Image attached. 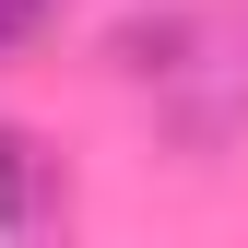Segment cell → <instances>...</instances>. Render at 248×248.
Returning a JSON list of instances; mask_svg holds the SVG:
<instances>
[{"label":"cell","instance_id":"cell-1","mask_svg":"<svg viewBox=\"0 0 248 248\" xmlns=\"http://www.w3.org/2000/svg\"><path fill=\"white\" fill-rule=\"evenodd\" d=\"M47 213V142L0 130V225H36Z\"/></svg>","mask_w":248,"mask_h":248},{"label":"cell","instance_id":"cell-2","mask_svg":"<svg viewBox=\"0 0 248 248\" xmlns=\"http://www.w3.org/2000/svg\"><path fill=\"white\" fill-rule=\"evenodd\" d=\"M47 24H59V0H0V59H12V47H36Z\"/></svg>","mask_w":248,"mask_h":248}]
</instances>
